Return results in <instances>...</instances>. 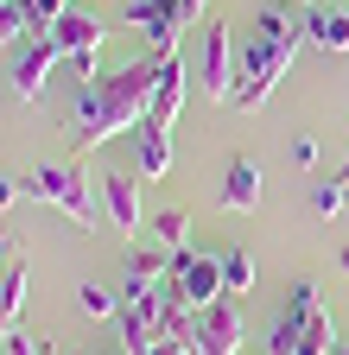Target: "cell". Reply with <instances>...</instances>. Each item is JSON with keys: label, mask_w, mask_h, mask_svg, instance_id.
Segmentation results:
<instances>
[{"label": "cell", "mask_w": 349, "mask_h": 355, "mask_svg": "<svg viewBox=\"0 0 349 355\" xmlns=\"http://www.w3.org/2000/svg\"><path fill=\"white\" fill-rule=\"evenodd\" d=\"M13 324H19V318H7V311H0V343H7V336H13Z\"/></svg>", "instance_id": "25"}, {"label": "cell", "mask_w": 349, "mask_h": 355, "mask_svg": "<svg viewBox=\"0 0 349 355\" xmlns=\"http://www.w3.org/2000/svg\"><path fill=\"white\" fill-rule=\"evenodd\" d=\"M223 209L229 216H254L260 209V165L241 153V159H229V171H223Z\"/></svg>", "instance_id": "12"}, {"label": "cell", "mask_w": 349, "mask_h": 355, "mask_svg": "<svg viewBox=\"0 0 349 355\" xmlns=\"http://www.w3.org/2000/svg\"><path fill=\"white\" fill-rule=\"evenodd\" d=\"M134 146H140V178H171V127H159V121H140L134 127Z\"/></svg>", "instance_id": "13"}, {"label": "cell", "mask_w": 349, "mask_h": 355, "mask_svg": "<svg viewBox=\"0 0 349 355\" xmlns=\"http://www.w3.org/2000/svg\"><path fill=\"white\" fill-rule=\"evenodd\" d=\"M241 343H248V330H241V311L229 292L197 311V355H241Z\"/></svg>", "instance_id": "6"}, {"label": "cell", "mask_w": 349, "mask_h": 355, "mask_svg": "<svg viewBox=\"0 0 349 355\" xmlns=\"http://www.w3.org/2000/svg\"><path fill=\"white\" fill-rule=\"evenodd\" d=\"M58 64H64V51H58L51 38H26V44H19V64H13V96H19V102H38Z\"/></svg>", "instance_id": "8"}, {"label": "cell", "mask_w": 349, "mask_h": 355, "mask_svg": "<svg viewBox=\"0 0 349 355\" xmlns=\"http://www.w3.org/2000/svg\"><path fill=\"white\" fill-rule=\"evenodd\" d=\"M159 7H171V13H178L185 26H197V19H203V7H210V0H159Z\"/></svg>", "instance_id": "21"}, {"label": "cell", "mask_w": 349, "mask_h": 355, "mask_svg": "<svg viewBox=\"0 0 349 355\" xmlns=\"http://www.w3.org/2000/svg\"><path fill=\"white\" fill-rule=\"evenodd\" d=\"M102 216L114 222V235H134V229H140V178L108 171V178H102Z\"/></svg>", "instance_id": "11"}, {"label": "cell", "mask_w": 349, "mask_h": 355, "mask_svg": "<svg viewBox=\"0 0 349 355\" xmlns=\"http://www.w3.org/2000/svg\"><path fill=\"white\" fill-rule=\"evenodd\" d=\"M26 184V197H38V203H51V209H64L76 229H96V203H90V178H83V165L76 159H64V165H38L32 178H19Z\"/></svg>", "instance_id": "3"}, {"label": "cell", "mask_w": 349, "mask_h": 355, "mask_svg": "<svg viewBox=\"0 0 349 355\" xmlns=\"http://www.w3.org/2000/svg\"><path fill=\"white\" fill-rule=\"evenodd\" d=\"M19 197H26V184H13V178H0V209H13Z\"/></svg>", "instance_id": "24"}, {"label": "cell", "mask_w": 349, "mask_h": 355, "mask_svg": "<svg viewBox=\"0 0 349 355\" xmlns=\"http://www.w3.org/2000/svg\"><path fill=\"white\" fill-rule=\"evenodd\" d=\"M203 89H210V102H235V44H229L223 19L203 38Z\"/></svg>", "instance_id": "9"}, {"label": "cell", "mask_w": 349, "mask_h": 355, "mask_svg": "<svg viewBox=\"0 0 349 355\" xmlns=\"http://www.w3.org/2000/svg\"><path fill=\"white\" fill-rule=\"evenodd\" d=\"M223 286H229V298H241L254 286V254L248 248H223Z\"/></svg>", "instance_id": "18"}, {"label": "cell", "mask_w": 349, "mask_h": 355, "mask_svg": "<svg viewBox=\"0 0 349 355\" xmlns=\"http://www.w3.org/2000/svg\"><path fill=\"white\" fill-rule=\"evenodd\" d=\"M0 7H7V0H0Z\"/></svg>", "instance_id": "31"}, {"label": "cell", "mask_w": 349, "mask_h": 355, "mask_svg": "<svg viewBox=\"0 0 349 355\" xmlns=\"http://www.w3.org/2000/svg\"><path fill=\"white\" fill-rule=\"evenodd\" d=\"M102 32H108V26H102L96 13L70 7V13H64V19H58V26L45 32V38H51L58 51H64V58L76 64V83H90V76H102V70H96V51H102Z\"/></svg>", "instance_id": "4"}, {"label": "cell", "mask_w": 349, "mask_h": 355, "mask_svg": "<svg viewBox=\"0 0 349 355\" xmlns=\"http://www.w3.org/2000/svg\"><path fill=\"white\" fill-rule=\"evenodd\" d=\"M76 304H83V318H96V324H108L114 311H121V298H108L96 279H90V286H76Z\"/></svg>", "instance_id": "19"}, {"label": "cell", "mask_w": 349, "mask_h": 355, "mask_svg": "<svg viewBox=\"0 0 349 355\" xmlns=\"http://www.w3.org/2000/svg\"><path fill=\"white\" fill-rule=\"evenodd\" d=\"M127 26H140L146 51H178V38H185V19L159 0H127Z\"/></svg>", "instance_id": "10"}, {"label": "cell", "mask_w": 349, "mask_h": 355, "mask_svg": "<svg viewBox=\"0 0 349 355\" xmlns=\"http://www.w3.org/2000/svg\"><path fill=\"white\" fill-rule=\"evenodd\" d=\"M19 304H26V254L13 248L7 273H0V311H7V318H19Z\"/></svg>", "instance_id": "17"}, {"label": "cell", "mask_w": 349, "mask_h": 355, "mask_svg": "<svg viewBox=\"0 0 349 355\" xmlns=\"http://www.w3.org/2000/svg\"><path fill=\"white\" fill-rule=\"evenodd\" d=\"M318 304H324L318 298V279H298L292 298H286V311H280V324L267 330V355H298V336H305V324H312Z\"/></svg>", "instance_id": "7"}, {"label": "cell", "mask_w": 349, "mask_h": 355, "mask_svg": "<svg viewBox=\"0 0 349 355\" xmlns=\"http://www.w3.org/2000/svg\"><path fill=\"white\" fill-rule=\"evenodd\" d=\"M7 248H13V241H7V229H0V273H7Z\"/></svg>", "instance_id": "26"}, {"label": "cell", "mask_w": 349, "mask_h": 355, "mask_svg": "<svg viewBox=\"0 0 349 355\" xmlns=\"http://www.w3.org/2000/svg\"><path fill=\"white\" fill-rule=\"evenodd\" d=\"M337 266H343V273H349V248H337Z\"/></svg>", "instance_id": "27"}, {"label": "cell", "mask_w": 349, "mask_h": 355, "mask_svg": "<svg viewBox=\"0 0 349 355\" xmlns=\"http://www.w3.org/2000/svg\"><path fill=\"white\" fill-rule=\"evenodd\" d=\"M165 64H171V51H146L140 64H127L114 76L76 83V146L96 153V146L114 140V133H134L153 114V89H159Z\"/></svg>", "instance_id": "1"}, {"label": "cell", "mask_w": 349, "mask_h": 355, "mask_svg": "<svg viewBox=\"0 0 349 355\" xmlns=\"http://www.w3.org/2000/svg\"><path fill=\"white\" fill-rule=\"evenodd\" d=\"M343 203H349V197H343L337 178H330V184H318V216H324V222H330V216H343Z\"/></svg>", "instance_id": "20"}, {"label": "cell", "mask_w": 349, "mask_h": 355, "mask_svg": "<svg viewBox=\"0 0 349 355\" xmlns=\"http://www.w3.org/2000/svg\"><path fill=\"white\" fill-rule=\"evenodd\" d=\"M305 51V19H286V13H260L254 38L235 51V108L254 114L267 108V96L280 89V76L292 70V58Z\"/></svg>", "instance_id": "2"}, {"label": "cell", "mask_w": 349, "mask_h": 355, "mask_svg": "<svg viewBox=\"0 0 349 355\" xmlns=\"http://www.w3.org/2000/svg\"><path fill=\"white\" fill-rule=\"evenodd\" d=\"M305 7H318V0H305Z\"/></svg>", "instance_id": "29"}, {"label": "cell", "mask_w": 349, "mask_h": 355, "mask_svg": "<svg viewBox=\"0 0 349 355\" xmlns=\"http://www.w3.org/2000/svg\"><path fill=\"white\" fill-rule=\"evenodd\" d=\"M185 58L171 51V64H165V76H159V89H153V114L146 121H159V127H178V108H185Z\"/></svg>", "instance_id": "14"}, {"label": "cell", "mask_w": 349, "mask_h": 355, "mask_svg": "<svg viewBox=\"0 0 349 355\" xmlns=\"http://www.w3.org/2000/svg\"><path fill=\"white\" fill-rule=\"evenodd\" d=\"M114 355H127V349H114Z\"/></svg>", "instance_id": "30"}, {"label": "cell", "mask_w": 349, "mask_h": 355, "mask_svg": "<svg viewBox=\"0 0 349 355\" xmlns=\"http://www.w3.org/2000/svg\"><path fill=\"white\" fill-rule=\"evenodd\" d=\"M292 165L312 171V165H318V140H292Z\"/></svg>", "instance_id": "23"}, {"label": "cell", "mask_w": 349, "mask_h": 355, "mask_svg": "<svg viewBox=\"0 0 349 355\" xmlns=\"http://www.w3.org/2000/svg\"><path fill=\"white\" fill-rule=\"evenodd\" d=\"M153 229H159V248H165V254H185V248H191V216H185L178 203H171V209H159V222H153Z\"/></svg>", "instance_id": "16"}, {"label": "cell", "mask_w": 349, "mask_h": 355, "mask_svg": "<svg viewBox=\"0 0 349 355\" xmlns=\"http://www.w3.org/2000/svg\"><path fill=\"white\" fill-rule=\"evenodd\" d=\"M337 184H343V197H349V165H343V178H337Z\"/></svg>", "instance_id": "28"}, {"label": "cell", "mask_w": 349, "mask_h": 355, "mask_svg": "<svg viewBox=\"0 0 349 355\" xmlns=\"http://www.w3.org/2000/svg\"><path fill=\"white\" fill-rule=\"evenodd\" d=\"M171 292H178L191 311H203V304H216L229 286H223V254H171Z\"/></svg>", "instance_id": "5"}, {"label": "cell", "mask_w": 349, "mask_h": 355, "mask_svg": "<svg viewBox=\"0 0 349 355\" xmlns=\"http://www.w3.org/2000/svg\"><path fill=\"white\" fill-rule=\"evenodd\" d=\"M7 355H45V349L32 343V330H19V324H13V336H7Z\"/></svg>", "instance_id": "22"}, {"label": "cell", "mask_w": 349, "mask_h": 355, "mask_svg": "<svg viewBox=\"0 0 349 355\" xmlns=\"http://www.w3.org/2000/svg\"><path fill=\"white\" fill-rule=\"evenodd\" d=\"M305 44H318V51H349V13L343 7H312L305 13Z\"/></svg>", "instance_id": "15"}]
</instances>
